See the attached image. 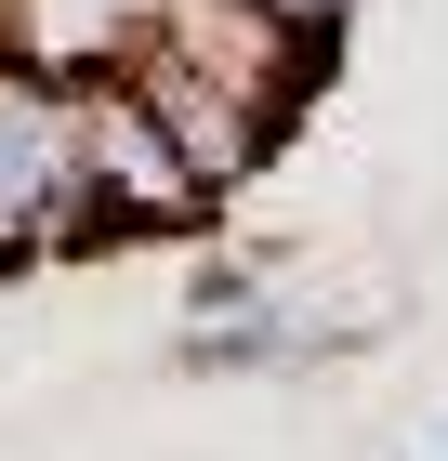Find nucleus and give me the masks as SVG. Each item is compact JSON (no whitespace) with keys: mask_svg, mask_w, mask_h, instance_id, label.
<instances>
[{"mask_svg":"<svg viewBox=\"0 0 448 461\" xmlns=\"http://www.w3.org/2000/svg\"><path fill=\"white\" fill-rule=\"evenodd\" d=\"M133 106L159 119V145L185 158V185H198V198L251 185V172H264V145H277V119L251 106V93H224L211 67H185V53H159V40L133 53Z\"/></svg>","mask_w":448,"mask_h":461,"instance_id":"1","label":"nucleus"},{"mask_svg":"<svg viewBox=\"0 0 448 461\" xmlns=\"http://www.w3.org/2000/svg\"><path fill=\"white\" fill-rule=\"evenodd\" d=\"M79 238V185H67V93L40 67H0V250H53Z\"/></svg>","mask_w":448,"mask_h":461,"instance_id":"2","label":"nucleus"},{"mask_svg":"<svg viewBox=\"0 0 448 461\" xmlns=\"http://www.w3.org/2000/svg\"><path fill=\"white\" fill-rule=\"evenodd\" d=\"M264 14H290V27H330V14H343V0H264Z\"/></svg>","mask_w":448,"mask_h":461,"instance_id":"3","label":"nucleus"}]
</instances>
